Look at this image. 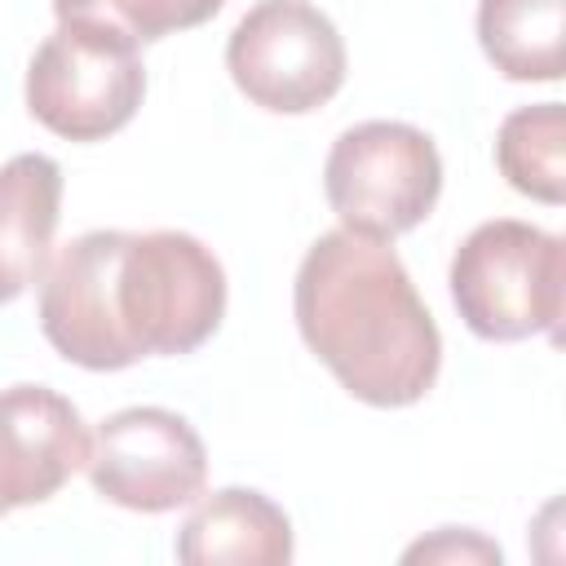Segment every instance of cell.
Wrapping results in <instances>:
<instances>
[{
	"instance_id": "1",
	"label": "cell",
	"mask_w": 566,
	"mask_h": 566,
	"mask_svg": "<svg viewBox=\"0 0 566 566\" xmlns=\"http://www.w3.org/2000/svg\"><path fill=\"white\" fill-rule=\"evenodd\" d=\"M226 318V270L186 230H88L40 274V332L75 367L195 354Z\"/></svg>"
},
{
	"instance_id": "2",
	"label": "cell",
	"mask_w": 566,
	"mask_h": 566,
	"mask_svg": "<svg viewBox=\"0 0 566 566\" xmlns=\"http://www.w3.org/2000/svg\"><path fill=\"white\" fill-rule=\"evenodd\" d=\"M292 314L310 354L367 407H411L442 371L438 323L380 239L318 234L296 270Z\"/></svg>"
},
{
	"instance_id": "3",
	"label": "cell",
	"mask_w": 566,
	"mask_h": 566,
	"mask_svg": "<svg viewBox=\"0 0 566 566\" xmlns=\"http://www.w3.org/2000/svg\"><path fill=\"white\" fill-rule=\"evenodd\" d=\"M447 283L473 336L482 340L553 336L557 340L562 310H566V252L557 234L517 217L482 221L455 248Z\"/></svg>"
},
{
	"instance_id": "4",
	"label": "cell",
	"mask_w": 566,
	"mask_h": 566,
	"mask_svg": "<svg viewBox=\"0 0 566 566\" xmlns=\"http://www.w3.org/2000/svg\"><path fill=\"white\" fill-rule=\"evenodd\" d=\"M323 195L340 230L394 243L433 212L442 195V155L416 124L363 119L332 142Z\"/></svg>"
},
{
	"instance_id": "5",
	"label": "cell",
	"mask_w": 566,
	"mask_h": 566,
	"mask_svg": "<svg viewBox=\"0 0 566 566\" xmlns=\"http://www.w3.org/2000/svg\"><path fill=\"white\" fill-rule=\"evenodd\" d=\"M137 49V40L102 22H57L27 66V111L66 142L115 137L146 97Z\"/></svg>"
},
{
	"instance_id": "6",
	"label": "cell",
	"mask_w": 566,
	"mask_h": 566,
	"mask_svg": "<svg viewBox=\"0 0 566 566\" xmlns=\"http://www.w3.org/2000/svg\"><path fill=\"white\" fill-rule=\"evenodd\" d=\"M345 40L310 0H256L226 40L234 88L270 115H310L345 84Z\"/></svg>"
},
{
	"instance_id": "7",
	"label": "cell",
	"mask_w": 566,
	"mask_h": 566,
	"mask_svg": "<svg viewBox=\"0 0 566 566\" xmlns=\"http://www.w3.org/2000/svg\"><path fill=\"white\" fill-rule=\"evenodd\" d=\"M88 482L128 513H172L208 486V451L186 416L168 407H124L97 424Z\"/></svg>"
},
{
	"instance_id": "8",
	"label": "cell",
	"mask_w": 566,
	"mask_h": 566,
	"mask_svg": "<svg viewBox=\"0 0 566 566\" xmlns=\"http://www.w3.org/2000/svg\"><path fill=\"white\" fill-rule=\"evenodd\" d=\"M88 429L71 398L49 385L0 389V517L57 495L88 464Z\"/></svg>"
},
{
	"instance_id": "9",
	"label": "cell",
	"mask_w": 566,
	"mask_h": 566,
	"mask_svg": "<svg viewBox=\"0 0 566 566\" xmlns=\"http://www.w3.org/2000/svg\"><path fill=\"white\" fill-rule=\"evenodd\" d=\"M177 562L186 566H287L292 522L287 513L252 491L221 486L195 504L177 531Z\"/></svg>"
},
{
	"instance_id": "10",
	"label": "cell",
	"mask_w": 566,
	"mask_h": 566,
	"mask_svg": "<svg viewBox=\"0 0 566 566\" xmlns=\"http://www.w3.org/2000/svg\"><path fill=\"white\" fill-rule=\"evenodd\" d=\"M62 212L57 159L27 150L0 164V305L40 283Z\"/></svg>"
},
{
	"instance_id": "11",
	"label": "cell",
	"mask_w": 566,
	"mask_h": 566,
	"mask_svg": "<svg viewBox=\"0 0 566 566\" xmlns=\"http://www.w3.org/2000/svg\"><path fill=\"white\" fill-rule=\"evenodd\" d=\"M566 0H482L478 44L486 62L517 84L562 80Z\"/></svg>"
},
{
	"instance_id": "12",
	"label": "cell",
	"mask_w": 566,
	"mask_h": 566,
	"mask_svg": "<svg viewBox=\"0 0 566 566\" xmlns=\"http://www.w3.org/2000/svg\"><path fill=\"white\" fill-rule=\"evenodd\" d=\"M495 164L517 195L557 208L566 199V111L562 102L517 106L513 115H504L495 133Z\"/></svg>"
},
{
	"instance_id": "13",
	"label": "cell",
	"mask_w": 566,
	"mask_h": 566,
	"mask_svg": "<svg viewBox=\"0 0 566 566\" xmlns=\"http://www.w3.org/2000/svg\"><path fill=\"white\" fill-rule=\"evenodd\" d=\"M226 0H53L57 22L80 18V22H102L111 31H124L137 44L203 27L208 18L221 13Z\"/></svg>"
},
{
	"instance_id": "14",
	"label": "cell",
	"mask_w": 566,
	"mask_h": 566,
	"mask_svg": "<svg viewBox=\"0 0 566 566\" xmlns=\"http://www.w3.org/2000/svg\"><path fill=\"white\" fill-rule=\"evenodd\" d=\"M500 544H491L486 535L469 531V526H442L438 535L411 544L402 553V562H500Z\"/></svg>"
}]
</instances>
